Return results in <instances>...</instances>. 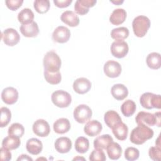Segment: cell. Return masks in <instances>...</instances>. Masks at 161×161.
Returning a JSON list of instances; mask_svg holds the SVG:
<instances>
[{
  "mask_svg": "<svg viewBox=\"0 0 161 161\" xmlns=\"http://www.w3.org/2000/svg\"><path fill=\"white\" fill-rule=\"evenodd\" d=\"M153 136V131L148 126L138 125L133 128L130 133V140L136 145H142Z\"/></svg>",
  "mask_w": 161,
  "mask_h": 161,
  "instance_id": "1",
  "label": "cell"
},
{
  "mask_svg": "<svg viewBox=\"0 0 161 161\" xmlns=\"http://www.w3.org/2000/svg\"><path fill=\"white\" fill-rule=\"evenodd\" d=\"M43 64L45 71L54 73L59 71L62 62L57 53L53 51H50L45 55Z\"/></svg>",
  "mask_w": 161,
  "mask_h": 161,
  "instance_id": "2",
  "label": "cell"
},
{
  "mask_svg": "<svg viewBox=\"0 0 161 161\" xmlns=\"http://www.w3.org/2000/svg\"><path fill=\"white\" fill-rule=\"evenodd\" d=\"M150 26V21L149 18L143 15L136 16L132 22L133 30L137 37H143L147 34Z\"/></svg>",
  "mask_w": 161,
  "mask_h": 161,
  "instance_id": "3",
  "label": "cell"
},
{
  "mask_svg": "<svg viewBox=\"0 0 161 161\" xmlns=\"http://www.w3.org/2000/svg\"><path fill=\"white\" fill-rule=\"evenodd\" d=\"M140 103L143 108L147 109H151L153 108L160 109V95L155 94L151 92H145L140 96Z\"/></svg>",
  "mask_w": 161,
  "mask_h": 161,
  "instance_id": "4",
  "label": "cell"
},
{
  "mask_svg": "<svg viewBox=\"0 0 161 161\" xmlns=\"http://www.w3.org/2000/svg\"><path fill=\"white\" fill-rule=\"evenodd\" d=\"M52 103L57 107L64 108L68 107L72 101L70 94L64 90H57L52 94Z\"/></svg>",
  "mask_w": 161,
  "mask_h": 161,
  "instance_id": "5",
  "label": "cell"
},
{
  "mask_svg": "<svg viewBox=\"0 0 161 161\" xmlns=\"http://www.w3.org/2000/svg\"><path fill=\"white\" fill-rule=\"evenodd\" d=\"M91 109L86 104L77 106L74 111V118L79 123H84L88 121L92 117Z\"/></svg>",
  "mask_w": 161,
  "mask_h": 161,
  "instance_id": "6",
  "label": "cell"
},
{
  "mask_svg": "<svg viewBox=\"0 0 161 161\" xmlns=\"http://www.w3.org/2000/svg\"><path fill=\"white\" fill-rule=\"evenodd\" d=\"M128 45L123 40H115L111 45L112 55L118 58L125 57L128 52Z\"/></svg>",
  "mask_w": 161,
  "mask_h": 161,
  "instance_id": "7",
  "label": "cell"
},
{
  "mask_svg": "<svg viewBox=\"0 0 161 161\" xmlns=\"http://www.w3.org/2000/svg\"><path fill=\"white\" fill-rule=\"evenodd\" d=\"M135 121L138 125L145 126H153L157 125L156 116L148 112L140 111L135 117Z\"/></svg>",
  "mask_w": 161,
  "mask_h": 161,
  "instance_id": "8",
  "label": "cell"
},
{
  "mask_svg": "<svg viewBox=\"0 0 161 161\" xmlns=\"http://www.w3.org/2000/svg\"><path fill=\"white\" fill-rule=\"evenodd\" d=\"M2 39L6 45L13 47L19 42L20 36L16 30L9 28L3 31Z\"/></svg>",
  "mask_w": 161,
  "mask_h": 161,
  "instance_id": "9",
  "label": "cell"
},
{
  "mask_svg": "<svg viewBox=\"0 0 161 161\" xmlns=\"http://www.w3.org/2000/svg\"><path fill=\"white\" fill-rule=\"evenodd\" d=\"M33 133L40 137H45L48 135L50 128L48 123L43 119H38L35 121L32 126Z\"/></svg>",
  "mask_w": 161,
  "mask_h": 161,
  "instance_id": "10",
  "label": "cell"
},
{
  "mask_svg": "<svg viewBox=\"0 0 161 161\" xmlns=\"http://www.w3.org/2000/svg\"><path fill=\"white\" fill-rule=\"evenodd\" d=\"M104 72L108 77H117L121 72V66L116 61L108 60L104 64Z\"/></svg>",
  "mask_w": 161,
  "mask_h": 161,
  "instance_id": "11",
  "label": "cell"
},
{
  "mask_svg": "<svg viewBox=\"0 0 161 161\" xmlns=\"http://www.w3.org/2000/svg\"><path fill=\"white\" fill-rule=\"evenodd\" d=\"M70 36V30L65 26H57L52 33V40L57 43H64L67 42Z\"/></svg>",
  "mask_w": 161,
  "mask_h": 161,
  "instance_id": "12",
  "label": "cell"
},
{
  "mask_svg": "<svg viewBox=\"0 0 161 161\" xmlns=\"http://www.w3.org/2000/svg\"><path fill=\"white\" fill-rule=\"evenodd\" d=\"M1 99L7 104H13L18 101V92L13 87H6L1 92Z\"/></svg>",
  "mask_w": 161,
  "mask_h": 161,
  "instance_id": "13",
  "label": "cell"
},
{
  "mask_svg": "<svg viewBox=\"0 0 161 161\" xmlns=\"http://www.w3.org/2000/svg\"><path fill=\"white\" fill-rule=\"evenodd\" d=\"M91 88V81L85 77L78 78L74 80L73 83V89L74 91L79 94H83L87 92Z\"/></svg>",
  "mask_w": 161,
  "mask_h": 161,
  "instance_id": "14",
  "label": "cell"
},
{
  "mask_svg": "<svg viewBox=\"0 0 161 161\" xmlns=\"http://www.w3.org/2000/svg\"><path fill=\"white\" fill-rule=\"evenodd\" d=\"M96 0H77L74 4V9L77 14L84 15L89 11V8L94 6Z\"/></svg>",
  "mask_w": 161,
  "mask_h": 161,
  "instance_id": "15",
  "label": "cell"
},
{
  "mask_svg": "<svg viewBox=\"0 0 161 161\" xmlns=\"http://www.w3.org/2000/svg\"><path fill=\"white\" fill-rule=\"evenodd\" d=\"M103 129L101 123L97 120L89 121L84 128V133L89 136H95L99 135Z\"/></svg>",
  "mask_w": 161,
  "mask_h": 161,
  "instance_id": "16",
  "label": "cell"
},
{
  "mask_svg": "<svg viewBox=\"0 0 161 161\" xmlns=\"http://www.w3.org/2000/svg\"><path fill=\"white\" fill-rule=\"evenodd\" d=\"M55 150L61 153L69 152L72 148V142L68 137L62 136L58 138L55 142Z\"/></svg>",
  "mask_w": 161,
  "mask_h": 161,
  "instance_id": "17",
  "label": "cell"
},
{
  "mask_svg": "<svg viewBox=\"0 0 161 161\" xmlns=\"http://www.w3.org/2000/svg\"><path fill=\"white\" fill-rule=\"evenodd\" d=\"M19 30L21 34L25 37H36L39 33L38 26L35 21L26 25H21Z\"/></svg>",
  "mask_w": 161,
  "mask_h": 161,
  "instance_id": "18",
  "label": "cell"
},
{
  "mask_svg": "<svg viewBox=\"0 0 161 161\" xmlns=\"http://www.w3.org/2000/svg\"><path fill=\"white\" fill-rule=\"evenodd\" d=\"M60 19L62 22L71 27L77 26L79 24V18L72 11H65L61 14Z\"/></svg>",
  "mask_w": 161,
  "mask_h": 161,
  "instance_id": "19",
  "label": "cell"
},
{
  "mask_svg": "<svg viewBox=\"0 0 161 161\" xmlns=\"http://www.w3.org/2000/svg\"><path fill=\"white\" fill-rule=\"evenodd\" d=\"M111 92L114 98L116 100L121 101L128 96V90L125 85L122 84H116L113 85L111 87Z\"/></svg>",
  "mask_w": 161,
  "mask_h": 161,
  "instance_id": "20",
  "label": "cell"
},
{
  "mask_svg": "<svg viewBox=\"0 0 161 161\" xmlns=\"http://www.w3.org/2000/svg\"><path fill=\"white\" fill-rule=\"evenodd\" d=\"M26 148L30 153L34 155H38L43 149V144L40 140L36 138H32L27 141Z\"/></svg>",
  "mask_w": 161,
  "mask_h": 161,
  "instance_id": "21",
  "label": "cell"
},
{
  "mask_svg": "<svg viewBox=\"0 0 161 161\" xmlns=\"http://www.w3.org/2000/svg\"><path fill=\"white\" fill-rule=\"evenodd\" d=\"M104 120L106 125L111 129L122 121L119 114L113 110H109L106 112L104 116Z\"/></svg>",
  "mask_w": 161,
  "mask_h": 161,
  "instance_id": "22",
  "label": "cell"
},
{
  "mask_svg": "<svg viewBox=\"0 0 161 161\" xmlns=\"http://www.w3.org/2000/svg\"><path fill=\"white\" fill-rule=\"evenodd\" d=\"M53 128L55 133L58 134H64L69 131L70 128V123L68 119L61 118L54 122Z\"/></svg>",
  "mask_w": 161,
  "mask_h": 161,
  "instance_id": "23",
  "label": "cell"
},
{
  "mask_svg": "<svg viewBox=\"0 0 161 161\" xmlns=\"http://www.w3.org/2000/svg\"><path fill=\"white\" fill-rule=\"evenodd\" d=\"M126 18V12L123 8L115 9L110 15L109 21L114 25L122 24Z\"/></svg>",
  "mask_w": 161,
  "mask_h": 161,
  "instance_id": "24",
  "label": "cell"
},
{
  "mask_svg": "<svg viewBox=\"0 0 161 161\" xmlns=\"http://www.w3.org/2000/svg\"><path fill=\"white\" fill-rule=\"evenodd\" d=\"M112 131L118 140L122 141L126 140L127 138L128 128L126 124L121 121L112 128Z\"/></svg>",
  "mask_w": 161,
  "mask_h": 161,
  "instance_id": "25",
  "label": "cell"
},
{
  "mask_svg": "<svg viewBox=\"0 0 161 161\" xmlns=\"http://www.w3.org/2000/svg\"><path fill=\"white\" fill-rule=\"evenodd\" d=\"M106 151L109 158L111 160H118L122 154V148L116 142H112L106 148Z\"/></svg>",
  "mask_w": 161,
  "mask_h": 161,
  "instance_id": "26",
  "label": "cell"
},
{
  "mask_svg": "<svg viewBox=\"0 0 161 161\" xmlns=\"http://www.w3.org/2000/svg\"><path fill=\"white\" fill-rule=\"evenodd\" d=\"M113 142V139L109 134H104L99 136L94 140V147L96 149L105 150L108 145Z\"/></svg>",
  "mask_w": 161,
  "mask_h": 161,
  "instance_id": "27",
  "label": "cell"
},
{
  "mask_svg": "<svg viewBox=\"0 0 161 161\" xmlns=\"http://www.w3.org/2000/svg\"><path fill=\"white\" fill-rule=\"evenodd\" d=\"M148 67L152 69H158L161 66L160 54L157 52H152L148 55L146 58Z\"/></svg>",
  "mask_w": 161,
  "mask_h": 161,
  "instance_id": "28",
  "label": "cell"
},
{
  "mask_svg": "<svg viewBox=\"0 0 161 161\" xmlns=\"http://www.w3.org/2000/svg\"><path fill=\"white\" fill-rule=\"evenodd\" d=\"M21 144L19 138L9 135L5 137L2 142V147L9 150H15L18 148Z\"/></svg>",
  "mask_w": 161,
  "mask_h": 161,
  "instance_id": "29",
  "label": "cell"
},
{
  "mask_svg": "<svg viewBox=\"0 0 161 161\" xmlns=\"http://www.w3.org/2000/svg\"><path fill=\"white\" fill-rule=\"evenodd\" d=\"M34 13L29 8H24L18 14V19L22 25H26L33 22Z\"/></svg>",
  "mask_w": 161,
  "mask_h": 161,
  "instance_id": "30",
  "label": "cell"
},
{
  "mask_svg": "<svg viewBox=\"0 0 161 161\" xmlns=\"http://www.w3.org/2000/svg\"><path fill=\"white\" fill-rule=\"evenodd\" d=\"M136 104L131 100H126L121 106V111L123 114L126 117H130L132 116L136 111Z\"/></svg>",
  "mask_w": 161,
  "mask_h": 161,
  "instance_id": "31",
  "label": "cell"
},
{
  "mask_svg": "<svg viewBox=\"0 0 161 161\" xmlns=\"http://www.w3.org/2000/svg\"><path fill=\"white\" fill-rule=\"evenodd\" d=\"M89 142L87 138L84 136L78 137L75 142V149L80 153H84L88 151Z\"/></svg>",
  "mask_w": 161,
  "mask_h": 161,
  "instance_id": "32",
  "label": "cell"
},
{
  "mask_svg": "<svg viewBox=\"0 0 161 161\" xmlns=\"http://www.w3.org/2000/svg\"><path fill=\"white\" fill-rule=\"evenodd\" d=\"M129 35V30L126 27L114 28L111 31V36L116 40H123Z\"/></svg>",
  "mask_w": 161,
  "mask_h": 161,
  "instance_id": "33",
  "label": "cell"
},
{
  "mask_svg": "<svg viewBox=\"0 0 161 161\" xmlns=\"http://www.w3.org/2000/svg\"><path fill=\"white\" fill-rule=\"evenodd\" d=\"M8 133L9 135L21 138L24 135L25 128L21 124L14 123L9 127Z\"/></svg>",
  "mask_w": 161,
  "mask_h": 161,
  "instance_id": "34",
  "label": "cell"
},
{
  "mask_svg": "<svg viewBox=\"0 0 161 161\" xmlns=\"http://www.w3.org/2000/svg\"><path fill=\"white\" fill-rule=\"evenodd\" d=\"M33 6L36 12L40 14L47 13L50 6L48 0H36L33 3Z\"/></svg>",
  "mask_w": 161,
  "mask_h": 161,
  "instance_id": "35",
  "label": "cell"
},
{
  "mask_svg": "<svg viewBox=\"0 0 161 161\" xmlns=\"http://www.w3.org/2000/svg\"><path fill=\"white\" fill-rule=\"evenodd\" d=\"M44 77L47 82L52 85L58 84L60 82L62 79V75L60 71L52 73L44 70Z\"/></svg>",
  "mask_w": 161,
  "mask_h": 161,
  "instance_id": "36",
  "label": "cell"
},
{
  "mask_svg": "<svg viewBox=\"0 0 161 161\" xmlns=\"http://www.w3.org/2000/svg\"><path fill=\"white\" fill-rule=\"evenodd\" d=\"M11 118V111L6 107L1 108V118H0V126L3 128L7 126Z\"/></svg>",
  "mask_w": 161,
  "mask_h": 161,
  "instance_id": "37",
  "label": "cell"
},
{
  "mask_svg": "<svg viewBox=\"0 0 161 161\" xmlns=\"http://www.w3.org/2000/svg\"><path fill=\"white\" fill-rule=\"evenodd\" d=\"M139 150L135 147H128L125 151V158L129 161L137 160L139 157Z\"/></svg>",
  "mask_w": 161,
  "mask_h": 161,
  "instance_id": "38",
  "label": "cell"
},
{
  "mask_svg": "<svg viewBox=\"0 0 161 161\" xmlns=\"http://www.w3.org/2000/svg\"><path fill=\"white\" fill-rule=\"evenodd\" d=\"M89 160L91 161H104L106 160V157L103 150L95 148L91 153L89 155Z\"/></svg>",
  "mask_w": 161,
  "mask_h": 161,
  "instance_id": "39",
  "label": "cell"
},
{
  "mask_svg": "<svg viewBox=\"0 0 161 161\" xmlns=\"http://www.w3.org/2000/svg\"><path fill=\"white\" fill-rule=\"evenodd\" d=\"M160 150V148L157 146L150 147L148 150V155L150 158L155 161H160L161 158Z\"/></svg>",
  "mask_w": 161,
  "mask_h": 161,
  "instance_id": "40",
  "label": "cell"
},
{
  "mask_svg": "<svg viewBox=\"0 0 161 161\" xmlns=\"http://www.w3.org/2000/svg\"><path fill=\"white\" fill-rule=\"evenodd\" d=\"M7 7L12 10L15 11L20 8L23 3V0H6L5 1Z\"/></svg>",
  "mask_w": 161,
  "mask_h": 161,
  "instance_id": "41",
  "label": "cell"
},
{
  "mask_svg": "<svg viewBox=\"0 0 161 161\" xmlns=\"http://www.w3.org/2000/svg\"><path fill=\"white\" fill-rule=\"evenodd\" d=\"M0 158L3 161H8L11 160L12 155L9 150L2 147L0 149Z\"/></svg>",
  "mask_w": 161,
  "mask_h": 161,
  "instance_id": "42",
  "label": "cell"
},
{
  "mask_svg": "<svg viewBox=\"0 0 161 161\" xmlns=\"http://www.w3.org/2000/svg\"><path fill=\"white\" fill-rule=\"evenodd\" d=\"M72 2V0H53V3L56 6L60 8L68 7Z\"/></svg>",
  "mask_w": 161,
  "mask_h": 161,
  "instance_id": "43",
  "label": "cell"
},
{
  "mask_svg": "<svg viewBox=\"0 0 161 161\" xmlns=\"http://www.w3.org/2000/svg\"><path fill=\"white\" fill-rule=\"evenodd\" d=\"M17 160H18H18H31V161H32L33 159H32L30 157H29L28 155H27L22 154V155H21L17 158Z\"/></svg>",
  "mask_w": 161,
  "mask_h": 161,
  "instance_id": "44",
  "label": "cell"
},
{
  "mask_svg": "<svg viewBox=\"0 0 161 161\" xmlns=\"http://www.w3.org/2000/svg\"><path fill=\"white\" fill-rule=\"evenodd\" d=\"M156 116V121H157V126L160 127V112H157L155 113Z\"/></svg>",
  "mask_w": 161,
  "mask_h": 161,
  "instance_id": "45",
  "label": "cell"
},
{
  "mask_svg": "<svg viewBox=\"0 0 161 161\" xmlns=\"http://www.w3.org/2000/svg\"><path fill=\"white\" fill-rule=\"evenodd\" d=\"M160 135H159L158 137L157 138V139L156 141H155V145H156V146L158 147H159V148H160Z\"/></svg>",
  "mask_w": 161,
  "mask_h": 161,
  "instance_id": "46",
  "label": "cell"
},
{
  "mask_svg": "<svg viewBox=\"0 0 161 161\" xmlns=\"http://www.w3.org/2000/svg\"><path fill=\"white\" fill-rule=\"evenodd\" d=\"M111 3L116 4V5H119L121 4V3H123V1H120V0H118V1H110Z\"/></svg>",
  "mask_w": 161,
  "mask_h": 161,
  "instance_id": "47",
  "label": "cell"
},
{
  "mask_svg": "<svg viewBox=\"0 0 161 161\" xmlns=\"http://www.w3.org/2000/svg\"><path fill=\"white\" fill-rule=\"evenodd\" d=\"M77 159H82V160H85L84 158H80V157H77V158H74L73 160H77Z\"/></svg>",
  "mask_w": 161,
  "mask_h": 161,
  "instance_id": "48",
  "label": "cell"
}]
</instances>
